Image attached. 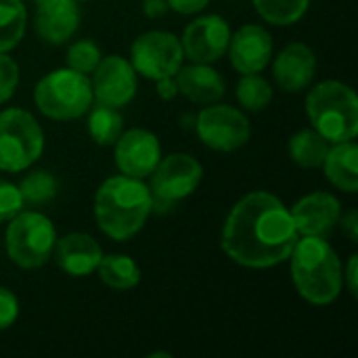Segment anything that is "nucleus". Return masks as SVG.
I'll use <instances>...</instances> for the list:
<instances>
[{
    "label": "nucleus",
    "instance_id": "1",
    "mask_svg": "<svg viewBox=\"0 0 358 358\" xmlns=\"http://www.w3.org/2000/svg\"><path fill=\"white\" fill-rule=\"evenodd\" d=\"M292 212L268 191L241 197L222 229L224 254L248 268H271L289 258L298 243Z\"/></svg>",
    "mask_w": 358,
    "mask_h": 358
},
{
    "label": "nucleus",
    "instance_id": "2",
    "mask_svg": "<svg viewBox=\"0 0 358 358\" xmlns=\"http://www.w3.org/2000/svg\"><path fill=\"white\" fill-rule=\"evenodd\" d=\"M153 210L149 187L141 178L113 176L107 178L94 197V216L99 229L113 241L132 239L147 222Z\"/></svg>",
    "mask_w": 358,
    "mask_h": 358
},
{
    "label": "nucleus",
    "instance_id": "3",
    "mask_svg": "<svg viewBox=\"0 0 358 358\" xmlns=\"http://www.w3.org/2000/svg\"><path fill=\"white\" fill-rule=\"evenodd\" d=\"M292 256V279L298 294L317 306L331 304L344 285L342 264L325 237L298 239Z\"/></svg>",
    "mask_w": 358,
    "mask_h": 358
},
{
    "label": "nucleus",
    "instance_id": "4",
    "mask_svg": "<svg viewBox=\"0 0 358 358\" xmlns=\"http://www.w3.org/2000/svg\"><path fill=\"white\" fill-rule=\"evenodd\" d=\"M306 113L327 143H346L358 134V99L338 80L317 84L306 96Z\"/></svg>",
    "mask_w": 358,
    "mask_h": 358
},
{
    "label": "nucleus",
    "instance_id": "5",
    "mask_svg": "<svg viewBox=\"0 0 358 358\" xmlns=\"http://www.w3.org/2000/svg\"><path fill=\"white\" fill-rule=\"evenodd\" d=\"M92 84L86 73L71 67L55 69L46 73L34 90L36 107L50 120H76L82 117L92 105Z\"/></svg>",
    "mask_w": 358,
    "mask_h": 358
},
{
    "label": "nucleus",
    "instance_id": "6",
    "mask_svg": "<svg viewBox=\"0 0 358 358\" xmlns=\"http://www.w3.org/2000/svg\"><path fill=\"white\" fill-rule=\"evenodd\" d=\"M55 241V227L40 212H19L13 216L4 237L8 258L27 271L44 266L52 258Z\"/></svg>",
    "mask_w": 358,
    "mask_h": 358
},
{
    "label": "nucleus",
    "instance_id": "7",
    "mask_svg": "<svg viewBox=\"0 0 358 358\" xmlns=\"http://www.w3.org/2000/svg\"><path fill=\"white\" fill-rule=\"evenodd\" d=\"M44 151V132L36 117L23 109L0 113V170L21 172Z\"/></svg>",
    "mask_w": 358,
    "mask_h": 358
},
{
    "label": "nucleus",
    "instance_id": "8",
    "mask_svg": "<svg viewBox=\"0 0 358 358\" xmlns=\"http://www.w3.org/2000/svg\"><path fill=\"white\" fill-rule=\"evenodd\" d=\"M149 176H151L149 191L153 197V208L172 206L195 193V189L201 182L203 168L195 157L187 153H172L159 159V164Z\"/></svg>",
    "mask_w": 358,
    "mask_h": 358
},
{
    "label": "nucleus",
    "instance_id": "9",
    "mask_svg": "<svg viewBox=\"0 0 358 358\" xmlns=\"http://www.w3.org/2000/svg\"><path fill=\"white\" fill-rule=\"evenodd\" d=\"M185 59L180 40L170 31H147L132 44V67L136 73L157 82L174 78Z\"/></svg>",
    "mask_w": 358,
    "mask_h": 358
},
{
    "label": "nucleus",
    "instance_id": "10",
    "mask_svg": "<svg viewBox=\"0 0 358 358\" xmlns=\"http://www.w3.org/2000/svg\"><path fill=\"white\" fill-rule=\"evenodd\" d=\"M197 136L199 141L214 151H237L250 141V122L248 117L231 105L206 107L197 115Z\"/></svg>",
    "mask_w": 358,
    "mask_h": 358
},
{
    "label": "nucleus",
    "instance_id": "11",
    "mask_svg": "<svg viewBox=\"0 0 358 358\" xmlns=\"http://www.w3.org/2000/svg\"><path fill=\"white\" fill-rule=\"evenodd\" d=\"M92 94L101 105L124 107L136 94V71L120 55H109L99 61L92 71Z\"/></svg>",
    "mask_w": 358,
    "mask_h": 358
},
{
    "label": "nucleus",
    "instance_id": "12",
    "mask_svg": "<svg viewBox=\"0 0 358 358\" xmlns=\"http://www.w3.org/2000/svg\"><path fill=\"white\" fill-rule=\"evenodd\" d=\"M229 40V23L220 15H206L187 25L180 44L185 57L193 63H214L227 52Z\"/></svg>",
    "mask_w": 358,
    "mask_h": 358
},
{
    "label": "nucleus",
    "instance_id": "13",
    "mask_svg": "<svg viewBox=\"0 0 358 358\" xmlns=\"http://www.w3.org/2000/svg\"><path fill=\"white\" fill-rule=\"evenodd\" d=\"M162 159V145L157 136L143 128L122 132L115 141V164L122 174L132 178L149 176Z\"/></svg>",
    "mask_w": 358,
    "mask_h": 358
},
{
    "label": "nucleus",
    "instance_id": "14",
    "mask_svg": "<svg viewBox=\"0 0 358 358\" xmlns=\"http://www.w3.org/2000/svg\"><path fill=\"white\" fill-rule=\"evenodd\" d=\"M342 206L331 193L319 191L302 197L292 208V218L298 235L304 237H327L340 222Z\"/></svg>",
    "mask_w": 358,
    "mask_h": 358
},
{
    "label": "nucleus",
    "instance_id": "15",
    "mask_svg": "<svg viewBox=\"0 0 358 358\" xmlns=\"http://www.w3.org/2000/svg\"><path fill=\"white\" fill-rule=\"evenodd\" d=\"M227 50L239 73H260L273 57V38L262 25H243L231 36Z\"/></svg>",
    "mask_w": 358,
    "mask_h": 358
},
{
    "label": "nucleus",
    "instance_id": "16",
    "mask_svg": "<svg viewBox=\"0 0 358 358\" xmlns=\"http://www.w3.org/2000/svg\"><path fill=\"white\" fill-rule=\"evenodd\" d=\"M80 25V10L76 0H38L34 27L48 44L67 42Z\"/></svg>",
    "mask_w": 358,
    "mask_h": 358
},
{
    "label": "nucleus",
    "instance_id": "17",
    "mask_svg": "<svg viewBox=\"0 0 358 358\" xmlns=\"http://www.w3.org/2000/svg\"><path fill=\"white\" fill-rule=\"evenodd\" d=\"M275 80L285 92L304 90L317 73V57L310 46L302 42L287 44L275 59L273 65Z\"/></svg>",
    "mask_w": 358,
    "mask_h": 358
},
{
    "label": "nucleus",
    "instance_id": "18",
    "mask_svg": "<svg viewBox=\"0 0 358 358\" xmlns=\"http://www.w3.org/2000/svg\"><path fill=\"white\" fill-rule=\"evenodd\" d=\"M52 256L59 268L69 277H86L96 271L103 250L101 245L86 233H69L55 241Z\"/></svg>",
    "mask_w": 358,
    "mask_h": 358
},
{
    "label": "nucleus",
    "instance_id": "19",
    "mask_svg": "<svg viewBox=\"0 0 358 358\" xmlns=\"http://www.w3.org/2000/svg\"><path fill=\"white\" fill-rule=\"evenodd\" d=\"M176 86L182 96L199 105L216 103L224 94V80L214 67H210V63L180 65L176 71Z\"/></svg>",
    "mask_w": 358,
    "mask_h": 358
},
{
    "label": "nucleus",
    "instance_id": "20",
    "mask_svg": "<svg viewBox=\"0 0 358 358\" xmlns=\"http://www.w3.org/2000/svg\"><path fill=\"white\" fill-rule=\"evenodd\" d=\"M325 174L334 187L346 193L358 191V147L352 141L336 143L325 155Z\"/></svg>",
    "mask_w": 358,
    "mask_h": 358
},
{
    "label": "nucleus",
    "instance_id": "21",
    "mask_svg": "<svg viewBox=\"0 0 358 358\" xmlns=\"http://www.w3.org/2000/svg\"><path fill=\"white\" fill-rule=\"evenodd\" d=\"M96 273H99V279L107 287L117 289V292L132 289V287H136L141 283V268H138V264L130 256H124V254L103 256L99 266H96Z\"/></svg>",
    "mask_w": 358,
    "mask_h": 358
},
{
    "label": "nucleus",
    "instance_id": "22",
    "mask_svg": "<svg viewBox=\"0 0 358 358\" xmlns=\"http://www.w3.org/2000/svg\"><path fill=\"white\" fill-rule=\"evenodd\" d=\"M289 157L302 168H319L325 162L329 143L317 130H300L289 138Z\"/></svg>",
    "mask_w": 358,
    "mask_h": 358
},
{
    "label": "nucleus",
    "instance_id": "23",
    "mask_svg": "<svg viewBox=\"0 0 358 358\" xmlns=\"http://www.w3.org/2000/svg\"><path fill=\"white\" fill-rule=\"evenodd\" d=\"M27 13L21 0H0V52L13 50L25 34Z\"/></svg>",
    "mask_w": 358,
    "mask_h": 358
},
{
    "label": "nucleus",
    "instance_id": "24",
    "mask_svg": "<svg viewBox=\"0 0 358 358\" xmlns=\"http://www.w3.org/2000/svg\"><path fill=\"white\" fill-rule=\"evenodd\" d=\"M88 132L90 136L107 147V145H115V141L120 138V134L124 132V120L120 115V111L115 107H109V105H96L92 111H90V117H88Z\"/></svg>",
    "mask_w": 358,
    "mask_h": 358
},
{
    "label": "nucleus",
    "instance_id": "25",
    "mask_svg": "<svg viewBox=\"0 0 358 358\" xmlns=\"http://www.w3.org/2000/svg\"><path fill=\"white\" fill-rule=\"evenodd\" d=\"M310 0H254L260 17L273 25H292L304 17Z\"/></svg>",
    "mask_w": 358,
    "mask_h": 358
},
{
    "label": "nucleus",
    "instance_id": "26",
    "mask_svg": "<svg viewBox=\"0 0 358 358\" xmlns=\"http://www.w3.org/2000/svg\"><path fill=\"white\" fill-rule=\"evenodd\" d=\"M237 101L248 111H262L273 101V86L258 73H243L237 82Z\"/></svg>",
    "mask_w": 358,
    "mask_h": 358
},
{
    "label": "nucleus",
    "instance_id": "27",
    "mask_svg": "<svg viewBox=\"0 0 358 358\" xmlns=\"http://www.w3.org/2000/svg\"><path fill=\"white\" fill-rule=\"evenodd\" d=\"M57 189H59V185H57L55 176L46 170H34L19 182V193H21L23 201L34 203V206L50 201L57 195Z\"/></svg>",
    "mask_w": 358,
    "mask_h": 358
},
{
    "label": "nucleus",
    "instance_id": "28",
    "mask_svg": "<svg viewBox=\"0 0 358 358\" xmlns=\"http://www.w3.org/2000/svg\"><path fill=\"white\" fill-rule=\"evenodd\" d=\"M101 61V50L92 40H80L67 50V67L80 73H92Z\"/></svg>",
    "mask_w": 358,
    "mask_h": 358
},
{
    "label": "nucleus",
    "instance_id": "29",
    "mask_svg": "<svg viewBox=\"0 0 358 358\" xmlns=\"http://www.w3.org/2000/svg\"><path fill=\"white\" fill-rule=\"evenodd\" d=\"M21 208H23V197L19 193V187L0 180V222H6L13 216H17Z\"/></svg>",
    "mask_w": 358,
    "mask_h": 358
},
{
    "label": "nucleus",
    "instance_id": "30",
    "mask_svg": "<svg viewBox=\"0 0 358 358\" xmlns=\"http://www.w3.org/2000/svg\"><path fill=\"white\" fill-rule=\"evenodd\" d=\"M17 84H19L17 63L10 57H6V52H0V105L13 96Z\"/></svg>",
    "mask_w": 358,
    "mask_h": 358
},
{
    "label": "nucleus",
    "instance_id": "31",
    "mask_svg": "<svg viewBox=\"0 0 358 358\" xmlns=\"http://www.w3.org/2000/svg\"><path fill=\"white\" fill-rule=\"evenodd\" d=\"M19 317V302L15 294L0 285V331L8 329Z\"/></svg>",
    "mask_w": 358,
    "mask_h": 358
},
{
    "label": "nucleus",
    "instance_id": "32",
    "mask_svg": "<svg viewBox=\"0 0 358 358\" xmlns=\"http://www.w3.org/2000/svg\"><path fill=\"white\" fill-rule=\"evenodd\" d=\"M166 2H168V8H174L176 13H182V15H191L208 6L210 0H166Z\"/></svg>",
    "mask_w": 358,
    "mask_h": 358
},
{
    "label": "nucleus",
    "instance_id": "33",
    "mask_svg": "<svg viewBox=\"0 0 358 358\" xmlns=\"http://www.w3.org/2000/svg\"><path fill=\"white\" fill-rule=\"evenodd\" d=\"M342 231L350 237V241L358 239V212L350 210L346 216H342Z\"/></svg>",
    "mask_w": 358,
    "mask_h": 358
},
{
    "label": "nucleus",
    "instance_id": "34",
    "mask_svg": "<svg viewBox=\"0 0 358 358\" xmlns=\"http://www.w3.org/2000/svg\"><path fill=\"white\" fill-rule=\"evenodd\" d=\"M157 84V94L166 101L174 99L178 94V86H176V80L174 78H162L155 82Z\"/></svg>",
    "mask_w": 358,
    "mask_h": 358
},
{
    "label": "nucleus",
    "instance_id": "35",
    "mask_svg": "<svg viewBox=\"0 0 358 358\" xmlns=\"http://www.w3.org/2000/svg\"><path fill=\"white\" fill-rule=\"evenodd\" d=\"M143 10H145L147 17L157 19V17H162L168 10V2L166 0H145L143 2Z\"/></svg>",
    "mask_w": 358,
    "mask_h": 358
},
{
    "label": "nucleus",
    "instance_id": "36",
    "mask_svg": "<svg viewBox=\"0 0 358 358\" xmlns=\"http://www.w3.org/2000/svg\"><path fill=\"white\" fill-rule=\"evenodd\" d=\"M357 256H350L348 260V268H346V285H348V292L350 296H357Z\"/></svg>",
    "mask_w": 358,
    "mask_h": 358
},
{
    "label": "nucleus",
    "instance_id": "37",
    "mask_svg": "<svg viewBox=\"0 0 358 358\" xmlns=\"http://www.w3.org/2000/svg\"><path fill=\"white\" fill-rule=\"evenodd\" d=\"M76 2H84V0H76Z\"/></svg>",
    "mask_w": 358,
    "mask_h": 358
}]
</instances>
